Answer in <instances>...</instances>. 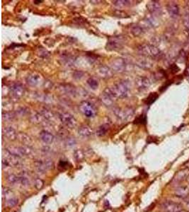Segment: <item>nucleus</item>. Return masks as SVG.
Listing matches in <instances>:
<instances>
[{
	"instance_id": "obj_24",
	"label": "nucleus",
	"mask_w": 189,
	"mask_h": 212,
	"mask_svg": "<svg viewBox=\"0 0 189 212\" xmlns=\"http://www.w3.org/2000/svg\"><path fill=\"white\" fill-rule=\"evenodd\" d=\"M131 32L135 36H138L142 33V28L138 26H135L133 27Z\"/></svg>"
},
{
	"instance_id": "obj_21",
	"label": "nucleus",
	"mask_w": 189,
	"mask_h": 212,
	"mask_svg": "<svg viewBox=\"0 0 189 212\" xmlns=\"http://www.w3.org/2000/svg\"><path fill=\"white\" fill-rule=\"evenodd\" d=\"M13 91L15 95L16 96H21L23 93V90L22 89V87L19 85H16L13 87Z\"/></svg>"
},
{
	"instance_id": "obj_6",
	"label": "nucleus",
	"mask_w": 189,
	"mask_h": 212,
	"mask_svg": "<svg viewBox=\"0 0 189 212\" xmlns=\"http://www.w3.org/2000/svg\"><path fill=\"white\" fill-rule=\"evenodd\" d=\"M61 120L62 122V123L66 125L67 127H72L73 126L75 125L76 123V120L74 119V118L69 114L68 113H64L62 114L60 116Z\"/></svg>"
},
{
	"instance_id": "obj_10",
	"label": "nucleus",
	"mask_w": 189,
	"mask_h": 212,
	"mask_svg": "<svg viewBox=\"0 0 189 212\" xmlns=\"http://www.w3.org/2000/svg\"><path fill=\"white\" fill-rule=\"evenodd\" d=\"M189 194V190L186 186H179L175 190V195L179 198H186Z\"/></svg>"
},
{
	"instance_id": "obj_36",
	"label": "nucleus",
	"mask_w": 189,
	"mask_h": 212,
	"mask_svg": "<svg viewBox=\"0 0 189 212\" xmlns=\"http://www.w3.org/2000/svg\"><path fill=\"white\" fill-rule=\"evenodd\" d=\"M187 180H188V181H189V177H188V178H187Z\"/></svg>"
},
{
	"instance_id": "obj_17",
	"label": "nucleus",
	"mask_w": 189,
	"mask_h": 212,
	"mask_svg": "<svg viewBox=\"0 0 189 212\" xmlns=\"http://www.w3.org/2000/svg\"><path fill=\"white\" fill-rule=\"evenodd\" d=\"M18 184L23 186H28L30 185V181L28 178L24 175L18 176Z\"/></svg>"
},
{
	"instance_id": "obj_22",
	"label": "nucleus",
	"mask_w": 189,
	"mask_h": 212,
	"mask_svg": "<svg viewBox=\"0 0 189 212\" xmlns=\"http://www.w3.org/2000/svg\"><path fill=\"white\" fill-rule=\"evenodd\" d=\"M114 4L118 6V7H123V6H128L130 3V1H113Z\"/></svg>"
},
{
	"instance_id": "obj_30",
	"label": "nucleus",
	"mask_w": 189,
	"mask_h": 212,
	"mask_svg": "<svg viewBox=\"0 0 189 212\" xmlns=\"http://www.w3.org/2000/svg\"><path fill=\"white\" fill-rule=\"evenodd\" d=\"M11 193V190L9 188V187H2V196H3V198L6 196H9L10 194Z\"/></svg>"
},
{
	"instance_id": "obj_11",
	"label": "nucleus",
	"mask_w": 189,
	"mask_h": 212,
	"mask_svg": "<svg viewBox=\"0 0 189 212\" xmlns=\"http://www.w3.org/2000/svg\"><path fill=\"white\" fill-rule=\"evenodd\" d=\"M136 84L139 88L146 89L150 86V81L147 77H140L137 79Z\"/></svg>"
},
{
	"instance_id": "obj_12",
	"label": "nucleus",
	"mask_w": 189,
	"mask_h": 212,
	"mask_svg": "<svg viewBox=\"0 0 189 212\" xmlns=\"http://www.w3.org/2000/svg\"><path fill=\"white\" fill-rule=\"evenodd\" d=\"M40 138L41 139L46 143V144H50L53 141V135L52 134H50V132H46V131H43L41 132L40 134Z\"/></svg>"
},
{
	"instance_id": "obj_2",
	"label": "nucleus",
	"mask_w": 189,
	"mask_h": 212,
	"mask_svg": "<svg viewBox=\"0 0 189 212\" xmlns=\"http://www.w3.org/2000/svg\"><path fill=\"white\" fill-rule=\"evenodd\" d=\"M138 52L144 57L157 58L161 55V52L155 46L152 45H142L138 47Z\"/></svg>"
},
{
	"instance_id": "obj_26",
	"label": "nucleus",
	"mask_w": 189,
	"mask_h": 212,
	"mask_svg": "<svg viewBox=\"0 0 189 212\" xmlns=\"http://www.w3.org/2000/svg\"><path fill=\"white\" fill-rule=\"evenodd\" d=\"M43 162H44V164H45V166H46L47 170H51V169L53 168V167H54V163H53V161L52 160H50V159H46Z\"/></svg>"
},
{
	"instance_id": "obj_32",
	"label": "nucleus",
	"mask_w": 189,
	"mask_h": 212,
	"mask_svg": "<svg viewBox=\"0 0 189 212\" xmlns=\"http://www.w3.org/2000/svg\"><path fill=\"white\" fill-rule=\"evenodd\" d=\"M67 165H68L67 162H65V161H63V160H60L58 167H59V168H62V170H65V169L67 168Z\"/></svg>"
},
{
	"instance_id": "obj_28",
	"label": "nucleus",
	"mask_w": 189,
	"mask_h": 212,
	"mask_svg": "<svg viewBox=\"0 0 189 212\" xmlns=\"http://www.w3.org/2000/svg\"><path fill=\"white\" fill-rule=\"evenodd\" d=\"M183 22H184V26L189 30V12H186L184 16V20H183Z\"/></svg>"
},
{
	"instance_id": "obj_9",
	"label": "nucleus",
	"mask_w": 189,
	"mask_h": 212,
	"mask_svg": "<svg viewBox=\"0 0 189 212\" xmlns=\"http://www.w3.org/2000/svg\"><path fill=\"white\" fill-rule=\"evenodd\" d=\"M123 44V40L117 37H113L111 38L108 43V48L109 50H115L121 47Z\"/></svg>"
},
{
	"instance_id": "obj_16",
	"label": "nucleus",
	"mask_w": 189,
	"mask_h": 212,
	"mask_svg": "<svg viewBox=\"0 0 189 212\" xmlns=\"http://www.w3.org/2000/svg\"><path fill=\"white\" fill-rule=\"evenodd\" d=\"M7 181L11 185H17L18 184V176H16L14 174H11L7 177Z\"/></svg>"
},
{
	"instance_id": "obj_5",
	"label": "nucleus",
	"mask_w": 189,
	"mask_h": 212,
	"mask_svg": "<svg viewBox=\"0 0 189 212\" xmlns=\"http://www.w3.org/2000/svg\"><path fill=\"white\" fill-rule=\"evenodd\" d=\"M167 10L170 16L173 18H176L179 16L180 10L178 4L175 2H170L167 6Z\"/></svg>"
},
{
	"instance_id": "obj_19",
	"label": "nucleus",
	"mask_w": 189,
	"mask_h": 212,
	"mask_svg": "<svg viewBox=\"0 0 189 212\" xmlns=\"http://www.w3.org/2000/svg\"><path fill=\"white\" fill-rule=\"evenodd\" d=\"M38 79H39V76H36V75H33V76H30L28 77L27 79V81H28V83L32 86L33 85H36L38 84Z\"/></svg>"
},
{
	"instance_id": "obj_4",
	"label": "nucleus",
	"mask_w": 189,
	"mask_h": 212,
	"mask_svg": "<svg viewBox=\"0 0 189 212\" xmlns=\"http://www.w3.org/2000/svg\"><path fill=\"white\" fill-rule=\"evenodd\" d=\"M80 110L87 117H92L95 115L96 110L94 106L89 102H83L81 103Z\"/></svg>"
},
{
	"instance_id": "obj_23",
	"label": "nucleus",
	"mask_w": 189,
	"mask_h": 212,
	"mask_svg": "<svg viewBox=\"0 0 189 212\" xmlns=\"http://www.w3.org/2000/svg\"><path fill=\"white\" fill-rule=\"evenodd\" d=\"M6 204L9 207H15L17 204H18V199L15 197H11L9 198V199H7L6 201Z\"/></svg>"
},
{
	"instance_id": "obj_35",
	"label": "nucleus",
	"mask_w": 189,
	"mask_h": 212,
	"mask_svg": "<svg viewBox=\"0 0 189 212\" xmlns=\"http://www.w3.org/2000/svg\"><path fill=\"white\" fill-rule=\"evenodd\" d=\"M179 212H188L187 211H186V210H184V209H182L181 211H180Z\"/></svg>"
},
{
	"instance_id": "obj_31",
	"label": "nucleus",
	"mask_w": 189,
	"mask_h": 212,
	"mask_svg": "<svg viewBox=\"0 0 189 212\" xmlns=\"http://www.w3.org/2000/svg\"><path fill=\"white\" fill-rule=\"evenodd\" d=\"M74 158L76 159L77 160H81L84 158V154L81 151L78 150L74 153Z\"/></svg>"
},
{
	"instance_id": "obj_14",
	"label": "nucleus",
	"mask_w": 189,
	"mask_h": 212,
	"mask_svg": "<svg viewBox=\"0 0 189 212\" xmlns=\"http://www.w3.org/2000/svg\"><path fill=\"white\" fill-rule=\"evenodd\" d=\"M108 129H109V125L102 124L96 130V135L98 137H103L104 135H106V134Z\"/></svg>"
},
{
	"instance_id": "obj_25",
	"label": "nucleus",
	"mask_w": 189,
	"mask_h": 212,
	"mask_svg": "<svg viewBox=\"0 0 189 212\" xmlns=\"http://www.w3.org/2000/svg\"><path fill=\"white\" fill-rule=\"evenodd\" d=\"M34 184L38 190H41L43 188V187L44 186V182L41 179V178H36L34 181Z\"/></svg>"
},
{
	"instance_id": "obj_27",
	"label": "nucleus",
	"mask_w": 189,
	"mask_h": 212,
	"mask_svg": "<svg viewBox=\"0 0 189 212\" xmlns=\"http://www.w3.org/2000/svg\"><path fill=\"white\" fill-rule=\"evenodd\" d=\"M87 82H88L89 85L93 89L97 88V87H98V81H97V80H96L95 79H94V78H90V79L88 80Z\"/></svg>"
},
{
	"instance_id": "obj_29",
	"label": "nucleus",
	"mask_w": 189,
	"mask_h": 212,
	"mask_svg": "<svg viewBox=\"0 0 189 212\" xmlns=\"http://www.w3.org/2000/svg\"><path fill=\"white\" fill-rule=\"evenodd\" d=\"M135 123L137 124H145L146 123V116L144 115H142L140 117H138L135 120Z\"/></svg>"
},
{
	"instance_id": "obj_8",
	"label": "nucleus",
	"mask_w": 189,
	"mask_h": 212,
	"mask_svg": "<svg viewBox=\"0 0 189 212\" xmlns=\"http://www.w3.org/2000/svg\"><path fill=\"white\" fill-rule=\"evenodd\" d=\"M147 9L148 10L152 13H159L161 11V6L159 4V1H149L147 5Z\"/></svg>"
},
{
	"instance_id": "obj_33",
	"label": "nucleus",
	"mask_w": 189,
	"mask_h": 212,
	"mask_svg": "<svg viewBox=\"0 0 189 212\" xmlns=\"http://www.w3.org/2000/svg\"><path fill=\"white\" fill-rule=\"evenodd\" d=\"M21 136L22 137V138H21V141H23V142H24V143H28V142H29V141H30V139H29V137H28L27 136H26V135H24V134H21Z\"/></svg>"
},
{
	"instance_id": "obj_1",
	"label": "nucleus",
	"mask_w": 189,
	"mask_h": 212,
	"mask_svg": "<svg viewBox=\"0 0 189 212\" xmlns=\"http://www.w3.org/2000/svg\"><path fill=\"white\" fill-rule=\"evenodd\" d=\"M112 98H124L128 95V87L124 82H118L113 85L111 88L105 90Z\"/></svg>"
},
{
	"instance_id": "obj_15",
	"label": "nucleus",
	"mask_w": 189,
	"mask_h": 212,
	"mask_svg": "<svg viewBox=\"0 0 189 212\" xmlns=\"http://www.w3.org/2000/svg\"><path fill=\"white\" fill-rule=\"evenodd\" d=\"M157 98H158V94L157 93H151L144 101V103L146 105H148V106L151 105L157 99Z\"/></svg>"
},
{
	"instance_id": "obj_7",
	"label": "nucleus",
	"mask_w": 189,
	"mask_h": 212,
	"mask_svg": "<svg viewBox=\"0 0 189 212\" xmlns=\"http://www.w3.org/2000/svg\"><path fill=\"white\" fill-rule=\"evenodd\" d=\"M189 176V169H184V170H180V171H179L176 173L173 181L176 183H179V182H181L185 180L186 179H187Z\"/></svg>"
},
{
	"instance_id": "obj_34",
	"label": "nucleus",
	"mask_w": 189,
	"mask_h": 212,
	"mask_svg": "<svg viewBox=\"0 0 189 212\" xmlns=\"http://www.w3.org/2000/svg\"><path fill=\"white\" fill-rule=\"evenodd\" d=\"M186 206H187V207L189 209V200L187 202V204H186Z\"/></svg>"
},
{
	"instance_id": "obj_13",
	"label": "nucleus",
	"mask_w": 189,
	"mask_h": 212,
	"mask_svg": "<svg viewBox=\"0 0 189 212\" xmlns=\"http://www.w3.org/2000/svg\"><path fill=\"white\" fill-rule=\"evenodd\" d=\"M79 134L82 137H89L92 134V130L88 126H82L79 129Z\"/></svg>"
},
{
	"instance_id": "obj_20",
	"label": "nucleus",
	"mask_w": 189,
	"mask_h": 212,
	"mask_svg": "<svg viewBox=\"0 0 189 212\" xmlns=\"http://www.w3.org/2000/svg\"><path fill=\"white\" fill-rule=\"evenodd\" d=\"M139 66H141L144 69H149L152 66V63L150 61H147V60H142L139 63Z\"/></svg>"
},
{
	"instance_id": "obj_18",
	"label": "nucleus",
	"mask_w": 189,
	"mask_h": 212,
	"mask_svg": "<svg viewBox=\"0 0 189 212\" xmlns=\"http://www.w3.org/2000/svg\"><path fill=\"white\" fill-rule=\"evenodd\" d=\"M4 134H5L8 138H9V139H12V140L15 139L16 137V134L15 131H14L13 129H11V128H9V129H6L5 130Z\"/></svg>"
},
{
	"instance_id": "obj_3",
	"label": "nucleus",
	"mask_w": 189,
	"mask_h": 212,
	"mask_svg": "<svg viewBox=\"0 0 189 212\" xmlns=\"http://www.w3.org/2000/svg\"><path fill=\"white\" fill-rule=\"evenodd\" d=\"M161 209L162 212H179L183 209V208L179 203L166 201L161 205Z\"/></svg>"
}]
</instances>
